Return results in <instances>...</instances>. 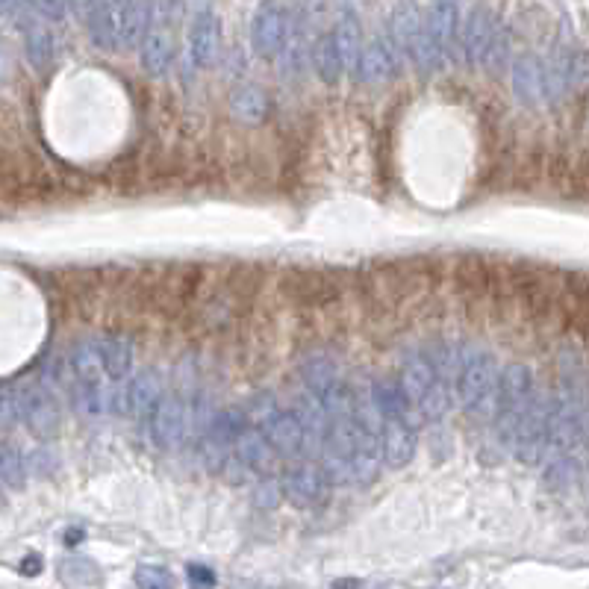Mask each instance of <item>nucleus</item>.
I'll use <instances>...</instances> for the list:
<instances>
[{
  "mask_svg": "<svg viewBox=\"0 0 589 589\" xmlns=\"http://www.w3.org/2000/svg\"><path fill=\"white\" fill-rule=\"evenodd\" d=\"M401 389L413 407L416 416L422 419H442L451 407V398H448V386L445 380L439 377V372L433 369L428 354H410L404 360V369H401Z\"/></svg>",
  "mask_w": 589,
  "mask_h": 589,
  "instance_id": "1",
  "label": "nucleus"
},
{
  "mask_svg": "<svg viewBox=\"0 0 589 589\" xmlns=\"http://www.w3.org/2000/svg\"><path fill=\"white\" fill-rule=\"evenodd\" d=\"M498 363L489 351H469L457 369V398L472 419H489L495 413Z\"/></svg>",
  "mask_w": 589,
  "mask_h": 589,
  "instance_id": "2",
  "label": "nucleus"
},
{
  "mask_svg": "<svg viewBox=\"0 0 589 589\" xmlns=\"http://www.w3.org/2000/svg\"><path fill=\"white\" fill-rule=\"evenodd\" d=\"M534 372L525 363H510L507 369L498 372V392H495V419H498V433L507 439L513 425L522 419L528 404L534 401Z\"/></svg>",
  "mask_w": 589,
  "mask_h": 589,
  "instance_id": "3",
  "label": "nucleus"
},
{
  "mask_svg": "<svg viewBox=\"0 0 589 589\" xmlns=\"http://www.w3.org/2000/svg\"><path fill=\"white\" fill-rule=\"evenodd\" d=\"M295 12L286 3H263L251 18V48L263 59L280 56V48L292 30Z\"/></svg>",
  "mask_w": 589,
  "mask_h": 589,
  "instance_id": "4",
  "label": "nucleus"
},
{
  "mask_svg": "<svg viewBox=\"0 0 589 589\" xmlns=\"http://www.w3.org/2000/svg\"><path fill=\"white\" fill-rule=\"evenodd\" d=\"M419 448V425L416 416H395L380 422V457L389 469H404L413 463Z\"/></svg>",
  "mask_w": 589,
  "mask_h": 589,
  "instance_id": "5",
  "label": "nucleus"
},
{
  "mask_svg": "<svg viewBox=\"0 0 589 589\" xmlns=\"http://www.w3.org/2000/svg\"><path fill=\"white\" fill-rule=\"evenodd\" d=\"M148 422H151V436L157 448L162 451L177 448L189 433V401H183L180 395H162L157 407L151 410Z\"/></svg>",
  "mask_w": 589,
  "mask_h": 589,
  "instance_id": "6",
  "label": "nucleus"
},
{
  "mask_svg": "<svg viewBox=\"0 0 589 589\" xmlns=\"http://www.w3.org/2000/svg\"><path fill=\"white\" fill-rule=\"evenodd\" d=\"M18 392V413L21 422L30 428V433L48 439L59 430V407H56L54 395L42 386H21Z\"/></svg>",
  "mask_w": 589,
  "mask_h": 589,
  "instance_id": "7",
  "label": "nucleus"
},
{
  "mask_svg": "<svg viewBox=\"0 0 589 589\" xmlns=\"http://www.w3.org/2000/svg\"><path fill=\"white\" fill-rule=\"evenodd\" d=\"M498 18L489 6H475L469 12V18L460 24V36H457V54H463V59L469 65H481L486 48L495 36Z\"/></svg>",
  "mask_w": 589,
  "mask_h": 589,
  "instance_id": "8",
  "label": "nucleus"
},
{
  "mask_svg": "<svg viewBox=\"0 0 589 589\" xmlns=\"http://www.w3.org/2000/svg\"><path fill=\"white\" fill-rule=\"evenodd\" d=\"M425 27H428L430 39L436 45V51L442 56V62H448L457 54V36H460V6L457 3H430L422 12Z\"/></svg>",
  "mask_w": 589,
  "mask_h": 589,
  "instance_id": "9",
  "label": "nucleus"
},
{
  "mask_svg": "<svg viewBox=\"0 0 589 589\" xmlns=\"http://www.w3.org/2000/svg\"><path fill=\"white\" fill-rule=\"evenodd\" d=\"M154 24V6L151 3H118L115 9V48H139Z\"/></svg>",
  "mask_w": 589,
  "mask_h": 589,
  "instance_id": "10",
  "label": "nucleus"
},
{
  "mask_svg": "<svg viewBox=\"0 0 589 589\" xmlns=\"http://www.w3.org/2000/svg\"><path fill=\"white\" fill-rule=\"evenodd\" d=\"M283 495L295 504V507H316L324 501L327 492V481L319 472V466H295L286 472V478L280 483Z\"/></svg>",
  "mask_w": 589,
  "mask_h": 589,
  "instance_id": "11",
  "label": "nucleus"
},
{
  "mask_svg": "<svg viewBox=\"0 0 589 589\" xmlns=\"http://www.w3.org/2000/svg\"><path fill=\"white\" fill-rule=\"evenodd\" d=\"M218 15L210 6H198L189 21V56L195 65H210L218 54Z\"/></svg>",
  "mask_w": 589,
  "mask_h": 589,
  "instance_id": "12",
  "label": "nucleus"
},
{
  "mask_svg": "<svg viewBox=\"0 0 589 589\" xmlns=\"http://www.w3.org/2000/svg\"><path fill=\"white\" fill-rule=\"evenodd\" d=\"M395 68L398 65H395L392 48L380 36H375L372 42H363V51H360V59H357L354 77L360 83H386V80H392L398 74Z\"/></svg>",
  "mask_w": 589,
  "mask_h": 589,
  "instance_id": "13",
  "label": "nucleus"
},
{
  "mask_svg": "<svg viewBox=\"0 0 589 589\" xmlns=\"http://www.w3.org/2000/svg\"><path fill=\"white\" fill-rule=\"evenodd\" d=\"M160 398H162V380L154 369H142L139 375L130 377V380H127V386H124L127 416L148 419Z\"/></svg>",
  "mask_w": 589,
  "mask_h": 589,
  "instance_id": "14",
  "label": "nucleus"
},
{
  "mask_svg": "<svg viewBox=\"0 0 589 589\" xmlns=\"http://www.w3.org/2000/svg\"><path fill=\"white\" fill-rule=\"evenodd\" d=\"M513 92L519 104L539 107L545 101V80H542V59L536 54L516 56L513 62Z\"/></svg>",
  "mask_w": 589,
  "mask_h": 589,
  "instance_id": "15",
  "label": "nucleus"
},
{
  "mask_svg": "<svg viewBox=\"0 0 589 589\" xmlns=\"http://www.w3.org/2000/svg\"><path fill=\"white\" fill-rule=\"evenodd\" d=\"M174 62V33L162 21H154L148 36L142 39V68L151 77H162Z\"/></svg>",
  "mask_w": 589,
  "mask_h": 589,
  "instance_id": "16",
  "label": "nucleus"
},
{
  "mask_svg": "<svg viewBox=\"0 0 589 589\" xmlns=\"http://www.w3.org/2000/svg\"><path fill=\"white\" fill-rule=\"evenodd\" d=\"M233 457L245 466V472H271L277 454L271 451L266 436L248 425V428L239 433V439L233 442Z\"/></svg>",
  "mask_w": 589,
  "mask_h": 589,
  "instance_id": "17",
  "label": "nucleus"
},
{
  "mask_svg": "<svg viewBox=\"0 0 589 589\" xmlns=\"http://www.w3.org/2000/svg\"><path fill=\"white\" fill-rule=\"evenodd\" d=\"M98 342V354H101V366H104V377H109L112 383H121L130 377V369H133V345L130 339L118 336V333H109V336H101L95 339Z\"/></svg>",
  "mask_w": 589,
  "mask_h": 589,
  "instance_id": "18",
  "label": "nucleus"
},
{
  "mask_svg": "<svg viewBox=\"0 0 589 589\" xmlns=\"http://www.w3.org/2000/svg\"><path fill=\"white\" fill-rule=\"evenodd\" d=\"M425 30V18H422V9L413 6V3H398L392 9V39H395V48L401 54L413 56L416 45H419V36Z\"/></svg>",
  "mask_w": 589,
  "mask_h": 589,
  "instance_id": "19",
  "label": "nucleus"
},
{
  "mask_svg": "<svg viewBox=\"0 0 589 589\" xmlns=\"http://www.w3.org/2000/svg\"><path fill=\"white\" fill-rule=\"evenodd\" d=\"M115 9L118 3H89L80 6L83 12V24L89 33V42L101 51H112L115 48Z\"/></svg>",
  "mask_w": 589,
  "mask_h": 589,
  "instance_id": "20",
  "label": "nucleus"
},
{
  "mask_svg": "<svg viewBox=\"0 0 589 589\" xmlns=\"http://www.w3.org/2000/svg\"><path fill=\"white\" fill-rule=\"evenodd\" d=\"M333 33V42H336V51H339V59H342V68L345 71H357V59H360V51H363V33H360V18L345 9L342 18L336 21V30Z\"/></svg>",
  "mask_w": 589,
  "mask_h": 589,
  "instance_id": "21",
  "label": "nucleus"
},
{
  "mask_svg": "<svg viewBox=\"0 0 589 589\" xmlns=\"http://www.w3.org/2000/svg\"><path fill=\"white\" fill-rule=\"evenodd\" d=\"M230 115L242 124H260L268 115V95L266 89L254 83H242L230 92Z\"/></svg>",
  "mask_w": 589,
  "mask_h": 589,
  "instance_id": "22",
  "label": "nucleus"
},
{
  "mask_svg": "<svg viewBox=\"0 0 589 589\" xmlns=\"http://www.w3.org/2000/svg\"><path fill=\"white\" fill-rule=\"evenodd\" d=\"M71 372L74 386H104V366L95 339H86L71 351Z\"/></svg>",
  "mask_w": 589,
  "mask_h": 589,
  "instance_id": "23",
  "label": "nucleus"
},
{
  "mask_svg": "<svg viewBox=\"0 0 589 589\" xmlns=\"http://www.w3.org/2000/svg\"><path fill=\"white\" fill-rule=\"evenodd\" d=\"M24 30V51H27V59H30V65L33 68H39V71H45L51 62H54V33L42 24V21H30V24H24L21 27Z\"/></svg>",
  "mask_w": 589,
  "mask_h": 589,
  "instance_id": "24",
  "label": "nucleus"
},
{
  "mask_svg": "<svg viewBox=\"0 0 589 589\" xmlns=\"http://www.w3.org/2000/svg\"><path fill=\"white\" fill-rule=\"evenodd\" d=\"M310 56H313V68L319 74V80L333 86L342 80L345 68H342V59H339V51H336V42H333V33H322L316 36L313 48H310Z\"/></svg>",
  "mask_w": 589,
  "mask_h": 589,
  "instance_id": "25",
  "label": "nucleus"
},
{
  "mask_svg": "<svg viewBox=\"0 0 589 589\" xmlns=\"http://www.w3.org/2000/svg\"><path fill=\"white\" fill-rule=\"evenodd\" d=\"M581 481V466L572 454L566 457H551L548 469H545V483L554 489V492H572L575 483Z\"/></svg>",
  "mask_w": 589,
  "mask_h": 589,
  "instance_id": "26",
  "label": "nucleus"
},
{
  "mask_svg": "<svg viewBox=\"0 0 589 589\" xmlns=\"http://www.w3.org/2000/svg\"><path fill=\"white\" fill-rule=\"evenodd\" d=\"M510 51H513V39H510V30L507 27H495V36L486 48V56H483L481 65H486L489 71H504L507 62H510Z\"/></svg>",
  "mask_w": 589,
  "mask_h": 589,
  "instance_id": "27",
  "label": "nucleus"
},
{
  "mask_svg": "<svg viewBox=\"0 0 589 589\" xmlns=\"http://www.w3.org/2000/svg\"><path fill=\"white\" fill-rule=\"evenodd\" d=\"M0 483H6V486L24 483V460H21L18 448L6 439H0Z\"/></svg>",
  "mask_w": 589,
  "mask_h": 589,
  "instance_id": "28",
  "label": "nucleus"
},
{
  "mask_svg": "<svg viewBox=\"0 0 589 589\" xmlns=\"http://www.w3.org/2000/svg\"><path fill=\"white\" fill-rule=\"evenodd\" d=\"M136 587L139 589H174V578L162 566H139L136 569Z\"/></svg>",
  "mask_w": 589,
  "mask_h": 589,
  "instance_id": "29",
  "label": "nucleus"
},
{
  "mask_svg": "<svg viewBox=\"0 0 589 589\" xmlns=\"http://www.w3.org/2000/svg\"><path fill=\"white\" fill-rule=\"evenodd\" d=\"M18 392L15 389H0V425H18Z\"/></svg>",
  "mask_w": 589,
  "mask_h": 589,
  "instance_id": "30",
  "label": "nucleus"
},
{
  "mask_svg": "<svg viewBox=\"0 0 589 589\" xmlns=\"http://www.w3.org/2000/svg\"><path fill=\"white\" fill-rule=\"evenodd\" d=\"M186 575H189V584H192V589L215 587V572L213 569H207V566H201V563H189Z\"/></svg>",
  "mask_w": 589,
  "mask_h": 589,
  "instance_id": "31",
  "label": "nucleus"
},
{
  "mask_svg": "<svg viewBox=\"0 0 589 589\" xmlns=\"http://www.w3.org/2000/svg\"><path fill=\"white\" fill-rule=\"evenodd\" d=\"M30 12H36V15H42V18H51V21H59V18H65L68 6H65V3H33Z\"/></svg>",
  "mask_w": 589,
  "mask_h": 589,
  "instance_id": "32",
  "label": "nucleus"
},
{
  "mask_svg": "<svg viewBox=\"0 0 589 589\" xmlns=\"http://www.w3.org/2000/svg\"><path fill=\"white\" fill-rule=\"evenodd\" d=\"M21 572H24V575H39V572H42V560H39L36 554L27 557V560L21 563Z\"/></svg>",
  "mask_w": 589,
  "mask_h": 589,
  "instance_id": "33",
  "label": "nucleus"
},
{
  "mask_svg": "<svg viewBox=\"0 0 589 589\" xmlns=\"http://www.w3.org/2000/svg\"><path fill=\"white\" fill-rule=\"evenodd\" d=\"M80 539H83V531H80V528H77V531H68V534H65V545H77Z\"/></svg>",
  "mask_w": 589,
  "mask_h": 589,
  "instance_id": "34",
  "label": "nucleus"
},
{
  "mask_svg": "<svg viewBox=\"0 0 589 589\" xmlns=\"http://www.w3.org/2000/svg\"><path fill=\"white\" fill-rule=\"evenodd\" d=\"M330 589H357V581H339V584H333Z\"/></svg>",
  "mask_w": 589,
  "mask_h": 589,
  "instance_id": "35",
  "label": "nucleus"
}]
</instances>
